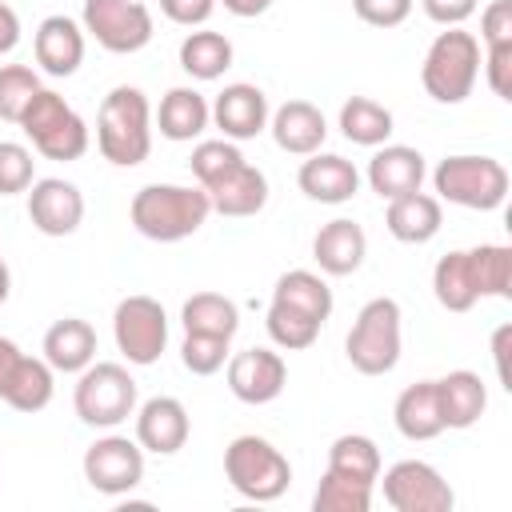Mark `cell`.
Listing matches in <instances>:
<instances>
[{
  "label": "cell",
  "mask_w": 512,
  "mask_h": 512,
  "mask_svg": "<svg viewBox=\"0 0 512 512\" xmlns=\"http://www.w3.org/2000/svg\"><path fill=\"white\" fill-rule=\"evenodd\" d=\"M132 416H136V444L144 452L172 456V452H180L188 444L192 420H188V408L176 396H152Z\"/></svg>",
  "instance_id": "9a60e30c"
},
{
  "label": "cell",
  "mask_w": 512,
  "mask_h": 512,
  "mask_svg": "<svg viewBox=\"0 0 512 512\" xmlns=\"http://www.w3.org/2000/svg\"><path fill=\"white\" fill-rule=\"evenodd\" d=\"M216 0H160V12L172 20V24H184V28H200L208 24Z\"/></svg>",
  "instance_id": "f6af8a7d"
},
{
  "label": "cell",
  "mask_w": 512,
  "mask_h": 512,
  "mask_svg": "<svg viewBox=\"0 0 512 512\" xmlns=\"http://www.w3.org/2000/svg\"><path fill=\"white\" fill-rule=\"evenodd\" d=\"M424 176H428L424 156L408 144H380L368 160V188L380 200H396L404 192H416L424 184Z\"/></svg>",
  "instance_id": "ffe728a7"
},
{
  "label": "cell",
  "mask_w": 512,
  "mask_h": 512,
  "mask_svg": "<svg viewBox=\"0 0 512 512\" xmlns=\"http://www.w3.org/2000/svg\"><path fill=\"white\" fill-rule=\"evenodd\" d=\"M392 424L404 440L420 444V440H436L444 432V416H440V396H436V380H416L396 396L392 408Z\"/></svg>",
  "instance_id": "d4e9b609"
},
{
  "label": "cell",
  "mask_w": 512,
  "mask_h": 512,
  "mask_svg": "<svg viewBox=\"0 0 512 512\" xmlns=\"http://www.w3.org/2000/svg\"><path fill=\"white\" fill-rule=\"evenodd\" d=\"M40 88H44V84H40L36 68H28V64H0V120L20 124L28 100H32Z\"/></svg>",
  "instance_id": "74e56055"
},
{
  "label": "cell",
  "mask_w": 512,
  "mask_h": 512,
  "mask_svg": "<svg viewBox=\"0 0 512 512\" xmlns=\"http://www.w3.org/2000/svg\"><path fill=\"white\" fill-rule=\"evenodd\" d=\"M508 340H512V324H500V328L492 332V360H496V380H500L504 388H512V384H508Z\"/></svg>",
  "instance_id": "7dc6e473"
},
{
  "label": "cell",
  "mask_w": 512,
  "mask_h": 512,
  "mask_svg": "<svg viewBox=\"0 0 512 512\" xmlns=\"http://www.w3.org/2000/svg\"><path fill=\"white\" fill-rule=\"evenodd\" d=\"M328 468L340 472V476L376 484V480H380V448H376V440L364 436V432H344V436H336L332 448H328Z\"/></svg>",
  "instance_id": "e575fe53"
},
{
  "label": "cell",
  "mask_w": 512,
  "mask_h": 512,
  "mask_svg": "<svg viewBox=\"0 0 512 512\" xmlns=\"http://www.w3.org/2000/svg\"><path fill=\"white\" fill-rule=\"evenodd\" d=\"M368 256V236L356 220L336 216L312 236V260L324 276H352Z\"/></svg>",
  "instance_id": "44dd1931"
},
{
  "label": "cell",
  "mask_w": 512,
  "mask_h": 512,
  "mask_svg": "<svg viewBox=\"0 0 512 512\" xmlns=\"http://www.w3.org/2000/svg\"><path fill=\"white\" fill-rule=\"evenodd\" d=\"M84 480L104 496H128L144 480V448L128 436H100L84 452Z\"/></svg>",
  "instance_id": "7c38bea8"
},
{
  "label": "cell",
  "mask_w": 512,
  "mask_h": 512,
  "mask_svg": "<svg viewBox=\"0 0 512 512\" xmlns=\"http://www.w3.org/2000/svg\"><path fill=\"white\" fill-rule=\"evenodd\" d=\"M20 132L32 140V148L48 160H80L88 152V124L84 116L52 88H40L24 116H20Z\"/></svg>",
  "instance_id": "52a82bcc"
},
{
  "label": "cell",
  "mask_w": 512,
  "mask_h": 512,
  "mask_svg": "<svg viewBox=\"0 0 512 512\" xmlns=\"http://www.w3.org/2000/svg\"><path fill=\"white\" fill-rule=\"evenodd\" d=\"M432 292L440 300V308L448 312H468L480 296L472 284V268H468V252H448L436 260L432 268Z\"/></svg>",
  "instance_id": "836d02e7"
},
{
  "label": "cell",
  "mask_w": 512,
  "mask_h": 512,
  "mask_svg": "<svg viewBox=\"0 0 512 512\" xmlns=\"http://www.w3.org/2000/svg\"><path fill=\"white\" fill-rule=\"evenodd\" d=\"M264 328H268V336H272L276 348L300 352V348H312L316 344V336H320L324 324L312 320V316H304V312H296V308H288V304H280V300H272L268 304V316H264Z\"/></svg>",
  "instance_id": "8d00e7d4"
},
{
  "label": "cell",
  "mask_w": 512,
  "mask_h": 512,
  "mask_svg": "<svg viewBox=\"0 0 512 512\" xmlns=\"http://www.w3.org/2000/svg\"><path fill=\"white\" fill-rule=\"evenodd\" d=\"M400 320L404 316L392 296H376L356 312L344 352L360 376H388L400 364Z\"/></svg>",
  "instance_id": "5b68a950"
},
{
  "label": "cell",
  "mask_w": 512,
  "mask_h": 512,
  "mask_svg": "<svg viewBox=\"0 0 512 512\" xmlns=\"http://www.w3.org/2000/svg\"><path fill=\"white\" fill-rule=\"evenodd\" d=\"M432 188H436V200H448L472 212H492L508 196V168L496 156H472V152L444 156L432 168Z\"/></svg>",
  "instance_id": "277c9868"
},
{
  "label": "cell",
  "mask_w": 512,
  "mask_h": 512,
  "mask_svg": "<svg viewBox=\"0 0 512 512\" xmlns=\"http://www.w3.org/2000/svg\"><path fill=\"white\" fill-rule=\"evenodd\" d=\"M40 352L52 364V372L76 376L96 360V328L88 320H80V316H64L44 332Z\"/></svg>",
  "instance_id": "603a6c76"
},
{
  "label": "cell",
  "mask_w": 512,
  "mask_h": 512,
  "mask_svg": "<svg viewBox=\"0 0 512 512\" xmlns=\"http://www.w3.org/2000/svg\"><path fill=\"white\" fill-rule=\"evenodd\" d=\"M212 204L208 192L196 184H144L132 204H128V220L144 240L156 244H176L188 240L204 228Z\"/></svg>",
  "instance_id": "6da1fadb"
},
{
  "label": "cell",
  "mask_w": 512,
  "mask_h": 512,
  "mask_svg": "<svg viewBox=\"0 0 512 512\" xmlns=\"http://www.w3.org/2000/svg\"><path fill=\"white\" fill-rule=\"evenodd\" d=\"M468 268H472V284L476 296H496L508 300L512 296V248L508 244H476L468 248Z\"/></svg>",
  "instance_id": "d6a6232c"
},
{
  "label": "cell",
  "mask_w": 512,
  "mask_h": 512,
  "mask_svg": "<svg viewBox=\"0 0 512 512\" xmlns=\"http://www.w3.org/2000/svg\"><path fill=\"white\" fill-rule=\"evenodd\" d=\"M228 344L224 336H200V332H184V344H180V360L192 376H212L228 364Z\"/></svg>",
  "instance_id": "ab89813d"
},
{
  "label": "cell",
  "mask_w": 512,
  "mask_h": 512,
  "mask_svg": "<svg viewBox=\"0 0 512 512\" xmlns=\"http://www.w3.org/2000/svg\"><path fill=\"white\" fill-rule=\"evenodd\" d=\"M204 192H208L212 212L232 216V220H244V216H256V212L268 204V176H264L256 164L240 160L228 176H220V180L208 184Z\"/></svg>",
  "instance_id": "7402d4cb"
},
{
  "label": "cell",
  "mask_w": 512,
  "mask_h": 512,
  "mask_svg": "<svg viewBox=\"0 0 512 512\" xmlns=\"http://www.w3.org/2000/svg\"><path fill=\"white\" fill-rule=\"evenodd\" d=\"M352 8H356V16H360L364 24H372V28H396V24L408 20L412 0H352Z\"/></svg>",
  "instance_id": "b9f144b4"
},
{
  "label": "cell",
  "mask_w": 512,
  "mask_h": 512,
  "mask_svg": "<svg viewBox=\"0 0 512 512\" xmlns=\"http://www.w3.org/2000/svg\"><path fill=\"white\" fill-rule=\"evenodd\" d=\"M312 508L316 512H368L372 508V484L324 468V476L312 492Z\"/></svg>",
  "instance_id": "d590c367"
},
{
  "label": "cell",
  "mask_w": 512,
  "mask_h": 512,
  "mask_svg": "<svg viewBox=\"0 0 512 512\" xmlns=\"http://www.w3.org/2000/svg\"><path fill=\"white\" fill-rule=\"evenodd\" d=\"M484 76L500 100H512V44L484 48Z\"/></svg>",
  "instance_id": "7bdbcfd3"
},
{
  "label": "cell",
  "mask_w": 512,
  "mask_h": 512,
  "mask_svg": "<svg viewBox=\"0 0 512 512\" xmlns=\"http://www.w3.org/2000/svg\"><path fill=\"white\" fill-rule=\"evenodd\" d=\"M72 408L88 428H116L136 412V380L124 364L92 360L84 372H76Z\"/></svg>",
  "instance_id": "ba28073f"
},
{
  "label": "cell",
  "mask_w": 512,
  "mask_h": 512,
  "mask_svg": "<svg viewBox=\"0 0 512 512\" xmlns=\"http://www.w3.org/2000/svg\"><path fill=\"white\" fill-rule=\"evenodd\" d=\"M272 300H280V304H288V308H296V312H304V316H312L320 324L332 316V288H328L324 276H316L308 268L284 272L276 280V288H272Z\"/></svg>",
  "instance_id": "4dcf8cb0"
},
{
  "label": "cell",
  "mask_w": 512,
  "mask_h": 512,
  "mask_svg": "<svg viewBox=\"0 0 512 512\" xmlns=\"http://www.w3.org/2000/svg\"><path fill=\"white\" fill-rule=\"evenodd\" d=\"M24 352L8 340V336H0V396H4V388H8V376H12V368H16V360H20Z\"/></svg>",
  "instance_id": "681fc988"
},
{
  "label": "cell",
  "mask_w": 512,
  "mask_h": 512,
  "mask_svg": "<svg viewBox=\"0 0 512 512\" xmlns=\"http://www.w3.org/2000/svg\"><path fill=\"white\" fill-rule=\"evenodd\" d=\"M240 160H244V152L236 148V140H224V136H220V140H200V144L192 148L188 168H192L196 184L208 188V184H216L220 176H228Z\"/></svg>",
  "instance_id": "f35d334b"
},
{
  "label": "cell",
  "mask_w": 512,
  "mask_h": 512,
  "mask_svg": "<svg viewBox=\"0 0 512 512\" xmlns=\"http://www.w3.org/2000/svg\"><path fill=\"white\" fill-rule=\"evenodd\" d=\"M232 40L224 32H212V28H200V32H188L180 40V68L192 76V80H220L228 68H232Z\"/></svg>",
  "instance_id": "f1b7e54d"
},
{
  "label": "cell",
  "mask_w": 512,
  "mask_h": 512,
  "mask_svg": "<svg viewBox=\"0 0 512 512\" xmlns=\"http://www.w3.org/2000/svg\"><path fill=\"white\" fill-rule=\"evenodd\" d=\"M28 220L44 236H72L84 220V196L72 180L44 176L28 188Z\"/></svg>",
  "instance_id": "5bb4252c"
},
{
  "label": "cell",
  "mask_w": 512,
  "mask_h": 512,
  "mask_svg": "<svg viewBox=\"0 0 512 512\" xmlns=\"http://www.w3.org/2000/svg\"><path fill=\"white\" fill-rule=\"evenodd\" d=\"M384 500L396 512H452L456 492L428 460H396L384 472Z\"/></svg>",
  "instance_id": "8fae6325"
},
{
  "label": "cell",
  "mask_w": 512,
  "mask_h": 512,
  "mask_svg": "<svg viewBox=\"0 0 512 512\" xmlns=\"http://www.w3.org/2000/svg\"><path fill=\"white\" fill-rule=\"evenodd\" d=\"M208 120H212V108H208V100L196 88H168L164 100H160V108H156L160 136L164 140H176V144L196 140L208 128Z\"/></svg>",
  "instance_id": "4316f807"
},
{
  "label": "cell",
  "mask_w": 512,
  "mask_h": 512,
  "mask_svg": "<svg viewBox=\"0 0 512 512\" xmlns=\"http://www.w3.org/2000/svg\"><path fill=\"white\" fill-rule=\"evenodd\" d=\"M212 108V124L224 132V140H252L268 128V96L256 84H224V92L208 104Z\"/></svg>",
  "instance_id": "2e32d148"
},
{
  "label": "cell",
  "mask_w": 512,
  "mask_h": 512,
  "mask_svg": "<svg viewBox=\"0 0 512 512\" xmlns=\"http://www.w3.org/2000/svg\"><path fill=\"white\" fill-rule=\"evenodd\" d=\"M52 392H56V372L52 364L40 356H20L12 376H8V388H4V404L16 408V412H44L52 404Z\"/></svg>",
  "instance_id": "83f0119b"
},
{
  "label": "cell",
  "mask_w": 512,
  "mask_h": 512,
  "mask_svg": "<svg viewBox=\"0 0 512 512\" xmlns=\"http://www.w3.org/2000/svg\"><path fill=\"white\" fill-rule=\"evenodd\" d=\"M220 4H224L232 16H244V20H248V16H260V12L272 8V0H220Z\"/></svg>",
  "instance_id": "f907efd6"
},
{
  "label": "cell",
  "mask_w": 512,
  "mask_h": 512,
  "mask_svg": "<svg viewBox=\"0 0 512 512\" xmlns=\"http://www.w3.org/2000/svg\"><path fill=\"white\" fill-rule=\"evenodd\" d=\"M424 16L440 28H460L472 12H476V0H420Z\"/></svg>",
  "instance_id": "bcb514c9"
},
{
  "label": "cell",
  "mask_w": 512,
  "mask_h": 512,
  "mask_svg": "<svg viewBox=\"0 0 512 512\" xmlns=\"http://www.w3.org/2000/svg\"><path fill=\"white\" fill-rule=\"evenodd\" d=\"M112 336L128 364L148 368L168 348V316L164 304L152 296H124L112 312Z\"/></svg>",
  "instance_id": "9c48e42d"
},
{
  "label": "cell",
  "mask_w": 512,
  "mask_h": 512,
  "mask_svg": "<svg viewBox=\"0 0 512 512\" xmlns=\"http://www.w3.org/2000/svg\"><path fill=\"white\" fill-rule=\"evenodd\" d=\"M392 112L372 96H348L340 104V132L360 148H380L392 136Z\"/></svg>",
  "instance_id": "f546056e"
},
{
  "label": "cell",
  "mask_w": 512,
  "mask_h": 512,
  "mask_svg": "<svg viewBox=\"0 0 512 512\" xmlns=\"http://www.w3.org/2000/svg\"><path fill=\"white\" fill-rule=\"evenodd\" d=\"M32 180H36L32 148H24V144H16V140H0V196L28 192Z\"/></svg>",
  "instance_id": "60d3db41"
},
{
  "label": "cell",
  "mask_w": 512,
  "mask_h": 512,
  "mask_svg": "<svg viewBox=\"0 0 512 512\" xmlns=\"http://www.w3.org/2000/svg\"><path fill=\"white\" fill-rule=\"evenodd\" d=\"M436 396H440L444 428H456V432L472 428V424L484 416V408H488V388H484V380H480L476 372H468V368H456V372L440 376V380H436Z\"/></svg>",
  "instance_id": "484cf974"
},
{
  "label": "cell",
  "mask_w": 512,
  "mask_h": 512,
  "mask_svg": "<svg viewBox=\"0 0 512 512\" xmlns=\"http://www.w3.org/2000/svg\"><path fill=\"white\" fill-rule=\"evenodd\" d=\"M96 148L116 168H136L152 152V108L132 84H116L96 112Z\"/></svg>",
  "instance_id": "7a4b0ae2"
},
{
  "label": "cell",
  "mask_w": 512,
  "mask_h": 512,
  "mask_svg": "<svg viewBox=\"0 0 512 512\" xmlns=\"http://www.w3.org/2000/svg\"><path fill=\"white\" fill-rule=\"evenodd\" d=\"M80 28L116 56H132L152 40V12L144 0H84Z\"/></svg>",
  "instance_id": "30bf717a"
},
{
  "label": "cell",
  "mask_w": 512,
  "mask_h": 512,
  "mask_svg": "<svg viewBox=\"0 0 512 512\" xmlns=\"http://www.w3.org/2000/svg\"><path fill=\"white\" fill-rule=\"evenodd\" d=\"M480 40H484V48L512 44V0H492L480 12Z\"/></svg>",
  "instance_id": "ee69618b"
},
{
  "label": "cell",
  "mask_w": 512,
  "mask_h": 512,
  "mask_svg": "<svg viewBox=\"0 0 512 512\" xmlns=\"http://www.w3.org/2000/svg\"><path fill=\"white\" fill-rule=\"evenodd\" d=\"M16 44H20V16H16V8H8L0 0V56L12 52Z\"/></svg>",
  "instance_id": "c3c4849f"
},
{
  "label": "cell",
  "mask_w": 512,
  "mask_h": 512,
  "mask_svg": "<svg viewBox=\"0 0 512 512\" xmlns=\"http://www.w3.org/2000/svg\"><path fill=\"white\" fill-rule=\"evenodd\" d=\"M224 476L228 484L244 496V500H256V504H268V500H280L292 484V464L288 456L264 440V436H236L228 448H224Z\"/></svg>",
  "instance_id": "8992f818"
},
{
  "label": "cell",
  "mask_w": 512,
  "mask_h": 512,
  "mask_svg": "<svg viewBox=\"0 0 512 512\" xmlns=\"http://www.w3.org/2000/svg\"><path fill=\"white\" fill-rule=\"evenodd\" d=\"M180 324H184V332L232 340L236 328H240V312H236V304H232L228 296H220V292H196V296L184 300Z\"/></svg>",
  "instance_id": "1f68e13d"
},
{
  "label": "cell",
  "mask_w": 512,
  "mask_h": 512,
  "mask_svg": "<svg viewBox=\"0 0 512 512\" xmlns=\"http://www.w3.org/2000/svg\"><path fill=\"white\" fill-rule=\"evenodd\" d=\"M8 292H12V272H8V264H4V256H0V304L8 300Z\"/></svg>",
  "instance_id": "816d5d0a"
},
{
  "label": "cell",
  "mask_w": 512,
  "mask_h": 512,
  "mask_svg": "<svg viewBox=\"0 0 512 512\" xmlns=\"http://www.w3.org/2000/svg\"><path fill=\"white\" fill-rule=\"evenodd\" d=\"M296 184L316 204H348L360 192V172H356L352 160H344L336 152H312L300 164Z\"/></svg>",
  "instance_id": "ac0fdd59"
},
{
  "label": "cell",
  "mask_w": 512,
  "mask_h": 512,
  "mask_svg": "<svg viewBox=\"0 0 512 512\" xmlns=\"http://www.w3.org/2000/svg\"><path fill=\"white\" fill-rule=\"evenodd\" d=\"M288 384V364L272 348H244L228 356V392L240 404H272Z\"/></svg>",
  "instance_id": "4fadbf2b"
},
{
  "label": "cell",
  "mask_w": 512,
  "mask_h": 512,
  "mask_svg": "<svg viewBox=\"0 0 512 512\" xmlns=\"http://www.w3.org/2000/svg\"><path fill=\"white\" fill-rule=\"evenodd\" d=\"M480 76V40L464 28H444L424 52L420 84L436 104H464Z\"/></svg>",
  "instance_id": "3957f363"
},
{
  "label": "cell",
  "mask_w": 512,
  "mask_h": 512,
  "mask_svg": "<svg viewBox=\"0 0 512 512\" xmlns=\"http://www.w3.org/2000/svg\"><path fill=\"white\" fill-rule=\"evenodd\" d=\"M268 132L276 140L280 152L288 156H312L324 148L328 136V120L312 100H288L268 116Z\"/></svg>",
  "instance_id": "e0dca14e"
},
{
  "label": "cell",
  "mask_w": 512,
  "mask_h": 512,
  "mask_svg": "<svg viewBox=\"0 0 512 512\" xmlns=\"http://www.w3.org/2000/svg\"><path fill=\"white\" fill-rule=\"evenodd\" d=\"M444 224V208L436 196L428 192H404L396 200H388V212H384V228L400 240V244H428Z\"/></svg>",
  "instance_id": "cb8c5ba5"
},
{
  "label": "cell",
  "mask_w": 512,
  "mask_h": 512,
  "mask_svg": "<svg viewBox=\"0 0 512 512\" xmlns=\"http://www.w3.org/2000/svg\"><path fill=\"white\" fill-rule=\"evenodd\" d=\"M32 52H36L40 72L72 76L84 64V28L72 16H44L32 36Z\"/></svg>",
  "instance_id": "d6986e66"
}]
</instances>
